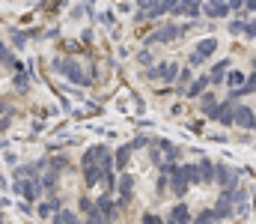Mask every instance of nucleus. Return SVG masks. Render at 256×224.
Listing matches in <instances>:
<instances>
[{
  "label": "nucleus",
  "mask_w": 256,
  "mask_h": 224,
  "mask_svg": "<svg viewBox=\"0 0 256 224\" xmlns=\"http://www.w3.org/2000/svg\"><path fill=\"white\" fill-rule=\"evenodd\" d=\"M218 45H220V39H218V36H206V39H200V42H196L194 54H196L200 60H208V57L218 51Z\"/></svg>",
  "instance_id": "nucleus-8"
},
{
  "label": "nucleus",
  "mask_w": 256,
  "mask_h": 224,
  "mask_svg": "<svg viewBox=\"0 0 256 224\" xmlns=\"http://www.w3.org/2000/svg\"><path fill=\"white\" fill-rule=\"evenodd\" d=\"M224 3H230V0H224Z\"/></svg>",
  "instance_id": "nucleus-39"
},
{
  "label": "nucleus",
  "mask_w": 256,
  "mask_h": 224,
  "mask_svg": "<svg viewBox=\"0 0 256 224\" xmlns=\"http://www.w3.org/2000/svg\"><path fill=\"white\" fill-rule=\"evenodd\" d=\"M131 161V144H126V147H120L116 152H114V167H120V170H126V164Z\"/></svg>",
  "instance_id": "nucleus-17"
},
{
  "label": "nucleus",
  "mask_w": 256,
  "mask_h": 224,
  "mask_svg": "<svg viewBox=\"0 0 256 224\" xmlns=\"http://www.w3.org/2000/svg\"><path fill=\"white\" fill-rule=\"evenodd\" d=\"M6 57H9V51H6V45H3V39H0V63H3Z\"/></svg>",
  "instance_id": "nucleus-35"
},
{
  "label": "nucleus",
  "mask_w": 256,
  "mask_h": 224,
  "mask_svg": "<svg viewBox=\"0 0 256 224\" xmlns=\"http://www.w3.org/2000/svg\"><path fill=\"white\" fill-rule=\"evenodd\" d=\"M0 224H6V221H3V215H0Z\"/></svg>",
  "instance_id": "nucleus-38"
},
{
  "label": "nucleus",
  "mask_w": 256,
  "mask_h": 224,
  "mask_svg": "<svg viewBox=\"0 0 256 224\" xmlns=\"http://www.w3.org/2000/svg\"><path fill=\"white\" fill-rule=\"evenodd\" d=\"M196 173H200V185H212V182H214V164H212L208 158H200Z\"/></svg>",
  "instance_id": "nucleus-10"
},
{
  "label": "nucleus",
  "mask_w": 256,
  "mask_h": 224,
  "mask_svg": "<svg viewBox=\"0 0 256 224\" xmlns=\"http://www.w3.org/2000/svg\"><path fill=\"white\" fill-rule=\"evenodd\" d=\"M60 209H63V203H60L57 197H48V200H42V203H39V209H36V212H39V218H51V215H54V212H60Z\"/></svg>",
  "instance_id": "nucleus-11"
},
{
  "label": "nucleus",
  "mask_w": 256,
  "mask_h": 224,
  "mask_svg": "<svg viewBox=\"0 0 256 224\" xmlns=\"http://www.w3.org/2000/svg\"><path fill=\"white\" fill-rule=\"evenodd\" d=\"M214 182L220 185V191H230L238 185V170L230 164H214Z\"/></svg>",
  "instance_id": "nucleus-4"
},
{
  "label": "nucleus",
  "mask_w": 256,
  "mask_h": 224,
  "mask_svg": "<svg viewBox=\"0 0 256 224\" xmlns=\"http://www.w3.org/2000/svg\"><path fill=\"white\" fill-rule=\"evenodd\" d=\"M116 188H120V197L122 200H131V191H134V179L128 176V173H120V179H116Z\"/></svg>",
  "instance_id": "nucleus-16"
},
{
  "label": "nucleus",
  "mask_w": 256,
  "mask_h": 224,
  "mask_svg": "<svg viewBox=\"0 0 256 224\" xmlns=\"http://www.w3.org/2000/svg\"><path fill=\"white\" fill-rule=\"evenodd\" d=\"M185 33H191V24H164V27H158L155 33H149L143 42H146V48H149V45H167V42H173V39H179V36H185Z\"/></svg>",
  "instance_id": "nucleus-1"
},
{
  "label": "nucleus",
  "mask_w": 256,
  "mask_h": 224,
  "mask_svg": "<svg viewBox=\"0 0 256 224\" xmlns=\"http://www.w3.org/2000/svg\"><path fill=\"white\" fill-rule=\"evenodd\" d=\"M96 149H98V147H90L86 152H84V158H80V164H84V167H90V164H96Z\"/></svg>",
  "instance_id": "nucleus-25"
},
{
  "label": "nucleus",
  "mask_w": 256,
  "mask_h": 224,
  "mask_svg": "<svg viewBox=\"0 0 256 224\" xmlns=\"http://www.w3.org/2000/svg\"><path fill=\"white\" fill-rule=\"evenodd\" d=\"M164 224H191V209H188V203H176V206L170 209V218Z\"/></svg>",
  "instance_id": "nucleus-9"
},
{
  "label": "nucleus",
  "mask_w": 256,
  "mask_h": 224,
  "mask_svg": "<svg viewBox=\"0 0 256 224\" xmlns=\"http://www.w3.org/2000/svg\"><path fill=\"white\" fill-rule=\"evenodd\" d=\"M242 33H244V36H248V39H254V36H256L254 18H248V21H244V27H242Z\"/></svg>",
  "instance_id": "nucleus-28"
},
{
  "label": "nucleus",
  "mask_w": 256,
  "mask_h": 224,
  "mask_svg": "<svg viewBox=\"0 0 256 224\" xmlns=\"http://www.w3.org/2000/svg\"><path fill=\"white\" fill-rule=\"evenodd\" d=\"M208 87V75H196V81H188V90H185V96L188 99H196L202 90Z\"/></svg>",
  "instance_id": "nucleus-15"
},
{
  "label": "nucleus",
  "mask_w": 256,
  "mask_h": 224,
  "mask_svg": "<svg viewBox=\"0 0 256 224\" xmlns=\"http://www.w3.org/2000/svg\"><path fill=\"white\" fill-rule=\"evenodd\" d=\"M9 120H12V117H9V114H6V117H3V114H0V132H3V129H9Z\"/></svg>",
  "instance_id": "nucleus-34"
},
{
  "label": "nucleus",
  "mask_w": 256,
  "mask_h": 224,
  "mask_svg": "<svg viewBox=\"0 0 256 224\" xmlns=\"http://www.w3.org/2000/svg\"><path fill=\"white\" fill-rule=\"evenodd\" d=\"M137 63H140V66H152V63H155V60H152V51H140V54H137Z\"/></svg>",
  "instance_id": "nucleus-26"
},
{
  "label": "nucleus",
  "mask_w": 256,
  "mask_h": 224,
  "mask_svg": "<svg viewBox=\"0 0 256 224\" xmlns=\"http://www.w3.org/2000/svg\"><path fill=\"white\" fill-rule=\"evenodd\" d=\"M167 188H173V194H176V197H185V194H188L191 182H188V176L182 173V167H179V164H176V170L167 176Z\"/></svg>",
  "instance_id": "nucleus-6"
},
{
  "label": "nucleus",
  "mask_w": 256,
  "mask_h": 224,
  "mask_svg": "<svg viewBox=\"0 0 256 224\" xmlns=\"http://www.w3.org/2000/svg\"><path fill=\"white\" fill-rule=\"evenodd\" d=\"M214 215H218V218H232V215H236V212H232V200H230L226 194L218 197V203H214Z\"/></svg>",
  "instance_id": "nucleus-14"
},
{
  "label": "nucleus",
  "mask_w": 256,
  "mask_h": 224,
  "mask_svg": "<svg viewBox=\"0 0 256 224\" xmlns=\"http://www.w3.org/2000/svg\"><path fill=\"white\" fill-rule=\"evenodd\" d=\"M232 123L254 132V105H232Z\"/></svg>",
  "instance_id": "nucleus-5"
},
{
  "label": "nucleus",
  "mask_w": 256,
  "mask_h": 224,
  "mask_svg": "<svg viewBox=\"0 0 256 224\" xmlns=\"http://www.w3.org/2000/svg\"><path fill=\"white\" fill-rule=\"evenodd\" d=\"M143 224H164V221H161L158 215H152V212H146V215H143Z\"/></svg>",
  "instance_id": "nucleus-31"
},
{
  "label": "nucleus",
  "mask_w": 256,
  "mask_h": 224,
  "mask_svg": "<svg viewBox=\"0 0 256 224\" xmlns=\"http://www.w3.org/2000/svg\"><path fill=\"white\" fill-rule=\"evenodd\" d=\"M146 144H149V138H143V135H140V138H134L131 149H140V147H146Z\"/></svg>",
  "instance_id": "nucleus-32"
},
{
  "label": "nucleus",
  "mask_w": 256,
  "mask_h": 224,
  "mask_svg": "<svg viewBox=\"0 0 256 224\" xmlns=\"http://www.w3.org/2000/svg\"><path fill=\"white\" fill-rule=\"evenodd\" d=\"M60 215H63V224H80V221H78V215H74V212H68V209H60Z\"/></svg>",
  "instance_id": "nucleus-29"
},
{
  "label": "nucleus",
  "mask_w": 256,
  "mask_h": 224,
  "mask_svg": "<svg viewBox=\"0 0 256 224\" xmlns=\"http://www.w3.org/2000/svg\"><path fill=\"white\" fill-rule=\"evenodd\" d=\"M182 173H185V176H188V182H196V185H200V173H196V164H182Z\"/></svg>",
  "instance_id": "nucleus-23"
},
{
  "label": "nucleus",
  "mask_w": 256,
  "mask_h": 224,
  "mask_svg": "<svg viewBox=\"0 0 256 224\" xmlns=\"http://www.w3.org/2000/svg\"><path fill=\"white\" fill-rule=\"evenodd\" d=\"M200 0H179V9H182V15H191V18H196L200 15Z\"/></svg>",
  "instance_id": "nucleus-19"
},
{
  "label": "nucleus",
  "mask_w": 256,
  "mask_h": 224,
  "mask_svg": "<svg viewBox=\"0 0 256 224\" xmlns=\"http://www.w3.org/2000/svg\"><path fill=\"white\" fill-rule=\"evenodd\" d=\"M84 173H86V185L96 188V185L102 182V173H104V170H102L98 164H90V167H84Z\"/></svg>",
  "instance_id": "nucleus-18"
},
{
  "label": "nucleus",
  "mask_w": 256,
  "mask_h": 224,
  "mask_svg": "<svg viewBox=\"0 0 256 224\" xmlns=\"http://www.w3.org/2000/svg\"><path fill=\"white\" fill-rule=\"evenodd\" d=\"M96 212H98V215H104V218L110 221V218L116 215V203H114L110 197H98V200H96Z\"/></svg>",
  "instance_id": "nucleus-13"
},
{
  "label": "nucleus",
  "mask_w": 256,
  "mask_h": 224,
  "mask_svg": "<svg viewBox=\"0 0 256 224\" xmlns=\"http://www.w3.org/2000/svg\"><path fill=\"white\" fill-rule=\"evenodd\" d=\"M51 224H63V215H60V212H54V215H51Z\"/></svg>",
  "instance_id": "nucleus-36"
},
{
  "label": "nucleus",
  "mask_w": 256,
  "mask_h": 224,
  "mask_svg": "<svg viewBox=\"0 0 256 224\" xmlns=\"http://www.w3.org/2000/svg\"><path fill=\"white\" fill-rule=\"evenodd\" d=\"M242 27H244V21H232L230 24V33H242Z\"/></svg>",
  "instance_id": "nucleus-33"
},
{
  "label": "nucleus",
  "mask_w": 256,
  "mask_h": 224,
  "mask_svg": "<svg viewBox=\"0 0 256 224\" xmlns=\"http://www.w3.org/2000/svg\"><path fill=\"white\" fill-rule=\"evenodd\" d=\"M0 114H9V117H12V108H6V105L0 102Z\"/></svg>",
  "instance_id": "nucleus-37"
},
{
  "label": "nucleus",
  "mask_w": 256,
  "mask_h": 224,
  "mask_svg": "<svg viewBox=\"0 0 256 224\" xmlns=\"http://www.w3.org/2000/svg\"><path fill=\"white\" fill-rule=\"evenodd\" d=\"M200 12L208 15V18H226L232 9H230V3H224V0H208V3L200 6Z\"/></svg>",
  "instance_id": "nucleus-7"
},
{
  "label": "nucleus",
  "mask_w": 256,
  "mask_h": 224,
  "mask_svg": "<svg viewBox=\"0 0 256 224\" xmlns=\"http://www.w3.org/2000/svg\"><path fill=\"white\" fill-rule=\"evenodd\" d=\"M15 194H21L27 203H36V200H39V194H42L39 176H24V179H15Z\"/></svg>",
  "instance_id": "nucleus-2"
},
{
  "label": "nucleus",
  "mask_w": 256,
  "mask_h": 224,
  "mask_svg": "<svg viewBox=\"0 0 256 224\" xmlns=\"http://www.w3.org/2000/svg\"><path fill=\"white\" fill-rule=\"evenodd\" d=\"M27 87H30V72H18L15 75V90L18 93H27Z\"/></svg>",
  "instance_id": "nucleus-22"
},
{
  "label": "nucleus",
  "mask_w": 256,
  "mask_h": 224,
  "mask_svg": "<svg viewBox=\"0 0 256 224\" xmlns=\"http://www.w3.org/2000/svg\"><path fill=\"white\" fill-rule=\"evenodd\" d=\"M218 221H220V218L214 215V209H202V212H200L191 224H218Z\"/></svg>",
  "instance_id": "nucleus-21"
},
{
  "label": "nucleus",
  "mask_w": 256,
  "mask_h": 224,
  "mask_svg": "<svg viewBox=\"0 0 256 224\" xmlns=\"http://www.w3.org/2000/svg\"><path fill=\"white\" fill-rule=\"evenodd\" d=\"M224 81L236 90V87H242L244 84V72H238V69H226V75H224Z\"/></svg>",
  "instance_id": "nucleus-20"
},
{
  "label": "nucleus",
  "mask_w": 256,
  "mask_h": 224,
  "mask_svg": "<svg viewBox=\"0 0 256 224\" xmlns=\"http://www.w3.org/2000/svg\"><path fill=\"white\" fill-rule=\"evenodd\" d=\"M86 215H90V218H86V224H110L108 218H104V215H98L96 209H92V212H86Z\"/></svg>",
  "instance_id": "nucleus-27"
},
{
  "label": "nucleus",
  "mask_w": 256,
  "mask_h": 224,
  "mask_svg": "<svg viewBox=\"0 0 256 224\" xmlns=\"http://www.w3.org/2000/svg\"><path fill=\"white\" fill-rule=\"evenodd\" d=\"M80 209H84V212H92V209H96V203H92L90 197H80Z\"/></svg>",
  "instance_id": "nucleus-30"
},
{
  "label": "nucleus",
  "mask_w": 256,
  "mask_h": 224,
  "mask_svg": "<svg viewBox=\"0 0 256 224\" xmlns=\"http://www.w3.org/2000/svg\"><path fill=\"white\" fill-rule=\"evenodd\" d=\"M232 66V60L226 57V60H220V63H214V69H212V75H208V84H224V75H226V69Z\"/></svg>",
  "instance_id": "nucleus-12"
},
{
  "label": "nucleus",
  "mask_w": 256,
  "mask_h": 224,
  "mask_svg": "<svg viewBox=\"0 0 256 224\" xmlns=\"http://www.w3.org/2000/svg\"><path fill=\"white\" fill-rule=\"evenodd\" d=\"M27 39H30V33H21V30H15V33H12V45H15V48H24V45H27Z\"/></svg>",
  "instance_id": "nucleus-24"
},
{
  "label": "nucleus",
  "mask_w": 256,
  "mask_h": 224,
  "mask_svg": "<svg viewBox=\"0 0 256 224\" xmlns=\"http://www.w3.org/2000/svg\"><path fill=\"white\" fill-rule=\"evenodd\" d=\"M54 69H57L60 75H66L72 84H80V87L90 84V78L80 72V63H78V60H54Z\"/></svg>",
  "instance_id": "nucleus-3"
}]
</instances>
